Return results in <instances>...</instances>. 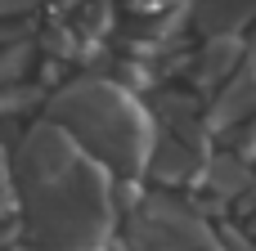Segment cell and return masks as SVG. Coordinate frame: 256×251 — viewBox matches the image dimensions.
<instances>
[{
	"instance_id": "cell-2",
	"label": "cell",
	"mask_w": 256,
	"mask_h": 251,
	"mask_svg": "<svg viewBox=\"0 0 256 251\" xmlns=\"http://www.w3.org/2000/svg\"><path fill=\"white\" fill-rule=\"evenodd\" d=\"M50 121H58L94 162H104L117 180L140 175L148 153H153V117L148 108L108 76H76L58 85L45 103Z\"/></svg>"
},
{
	"instance_id": "cell-4",
	"label": "cell",
	"mask_w": 256,
	"mask_h": 251,
	"mask_svg": "<svg viewBox=\"0 0 256 251\" xmlns=\"http://www.w3.org/2000/svg\"><path fill=\"white\" fill-rule=\"evenodd\" d=\"M202 162H207V148L198 139H184V135H166V139H153V153L144 162V171L162 184H184L194 175H202Z\"/></svg>"
},
{
	"instance_id": "cell-5",
	"label": "cell",
	"mask_w": 256,
	"mask_h": 251,
	"mask_svg": "<svg viewBox=\"0 0 256 251\" xmlns=\"http://www.w3.org/2000/svg\"><path fill=\"white\" fill-rule=\"evenodd\" d=\"M202 180L220 202H234L238 193L252 189V162L238 157V153H216V157L202 162Z\"/></svg>"
},
{
	"instance_id": "cell-14",
	"label": "cell",
	"mask_w": 256,
	"mask_h": 251,
	"mask_svg": "<svg viewBox=\"0 0 256 251\" xmlns=\"http://www.w3.org/2000/svg\"><path fill=\"white\" fill-rule=\"evenodd\" d=\"M194 251H220V247H216V243H207V247H194Z\"/></svg>"
},
{
	"instance_id": "cell-8",
	"label": "cell",
	"mask_w": 256,
	"mask_h": 251,
	"mask_svg": "<svg viewBox=\"0 0 256 251\" xmlns=\"http://www.w3.org/2000/svg\"><path fill=\"white\" fill-rule=\"evenodd\" d=\"M40 99H45V85H27V81L0 85V117H18V112L36 108Z\"/></svg>"
},
{
	"instance_id": "cell-11",
	"label": "cell",
	"mask_w": 256,
	"mask_h": 251,
	"mask_svg": "<svg viewBox=\"0 0 256 251\" xmlns=\"http://www.w3.org/2000/svg\"><path fill=\"white\" fill-rule=\"evenodd\" d=\"M14 162H9V148L0 144V211H14Z\"/></svg>"
},
{
	"instance_id": "cell-9",
	"label": "cell",
	"mask_w": 256,
	"mask_h": 251,
	"mask_svg": "<svg viewBox=\"0 0 256 251\" xmlns=\"http://www.w3.org/2000/svg\"><path fill=\"white\" fill-rule=\"evenodd\" d=\"M27 63H32V45H27V36H18V40H4V45H0V85H14V81H22Z\"/></svg>"
},
{
	"instance_id": "cell-6",
	"label": "cell",
	"mask_w": 256,
	"mask_h": 251,
	"mask_svg": "<svg viewBox=\"0 0 256 251\" xmlns=\"http://www.w3.org/2000/svg\"><path fill=\"white\" fill-rule=\"evenodd\" d=\"M243 40L234 36V31H216V36H207V45H202V54L194 58L198 63V81L202 85H216V81H225L238 63H243Z\"/></svg>"
},
{
	"instance_id": "cell-10",
	"label": "cell",
	"mask_w": 256,
	"mask_h": 251,
	"mask_svg": "<svg viewBox=\"0 0 256 251\" xmlns=\"http://www.w3.org/2000/svg\"><path fill=\"white\" fill-rule=\"evenodd\" d=\"M112 22V0H81V18H76V31L81 36H104Z\"/></svg>"
},
{
	"instance_id": "cell-1",
	"label": "cell",
	"mask_w": 256,
	"mask_h": 251,
	"mask_svg": "<svg viewBox=\"0 0 256 251\" xmlns=\"http://www.w3.org/2000/svg\"><path fill=\"white\" fill-rule=\"evenodd\" d=\"M14 198L22 207V234L40 251H104L117 225L112 171L94 162L58 121H36L18 135Z\"/></svg>"
},
{
	"instance_id": "cell-3",
	"label": "cell",
	"mask_w": 256,
	"mask_h": 251,
	"mask_svg": "<svg viewBox=\"0 0 256 251\" xmlns=\"http://www.w3.org/2000/svg\"><path fill=\"white\" fill-rule=\"evenodd\" d=\"M207 243H216L207 220L166 193L140 198L126 211V251H194Z\"/></svg>"
},
{
	"instance_id": "cell-13",
	"label": "cell",
	"mask_w": 256,
	"mask_h": 251,
	"mask_svg": "<svg viewBox=\"0 0 256 251\" xmlns=\"http://www.w3.org/2000/svg\"><path fill=\"white\" fill-rule=\"evenodd\" d=\"M130 9H140V13H158V9H171V4H184V0H126Z\"/></svg>"
},
{
	"instance_id": "cell-12",
	"label": "cell",
	"mask_w": 256,
	"mask_h": 251,
	"mask_svg": "<svg viewBox=\"0 0 256 251\" xmlns=\"http://www.w3.org/2000/svg\"><path fill=\"white\" fill-rule=\"evenodd\" d=\"M32 4H40V0H0V18H22Z\"/></svg>"
},
{
	"instance_id": "cell-7",
	"label": "cell",
	"mask_w": 256,
	"mask_h": 251,
	"mask_svg": "<svg viewBox=\"0 0 256 251\" xmlns=\"http://www.w3.org/2000/svg\"><path fill=\"white\" fill-rule=\"evenodd\" d=\"M189 18L216 36V31H238L248 18H256V0H194L189 4Z\"/></svg>"
},
{
	"instance_id": "cell-15",
	"label": "cell",
	"mask_w": 256,
	"mask_h": 251,
	"mask_svg": "<svg viewBox=\"0 0 256 251\" xmlns=\"http://www.w3.org/2000/svg\"><path fill=\"white\" fill-rule=\"evenodd\" d=\"M252 229H256V220H252Z\"/></svg>"
}]
</instances>
